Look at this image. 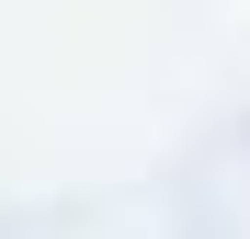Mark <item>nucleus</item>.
Masks as SVG:
<instances>
[]
</instances>
